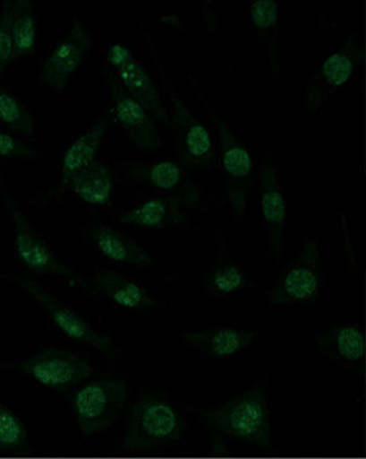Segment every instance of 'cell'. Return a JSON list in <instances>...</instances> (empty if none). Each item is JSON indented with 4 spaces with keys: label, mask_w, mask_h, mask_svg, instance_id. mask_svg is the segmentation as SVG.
<instances>
[{
    "label": "cell",
    "mask_w": 366,
    "mask_h": 459,
    "mask_svg": "<svg viewBox=\"0 0 366 459\" xmlns=\"http://www.w3.org/2000/svg\"><path fill=\"white\" fill-rule=\"evenodd\" d=\"M201 420L221 436L259 449H273L269 398L264 382H259L237 397L206 410Z\"/></svg>",
    "instance_id": "cell-1"
},
{
    "label": "cell",
    "mask_w": 366,
    "mask_h": 459,
    "mask_svg": "<svg viewBox=\"0 0 366 459\" xmlns=\"http://www.w3.org/2000/svg\"><path fill=\"white\" fill-rule=\"evenodd\" d=\"M185 420L174 402L158 393H146L131 406L123 449L155 452L183 441Z\"/></svg>",
    "instance_id": "cell-2"
},
{
    "label": "cell",
    "mask_w": 366,
    "mask_h": 459,
    "mask_svg": "<svg viewBox=\"0 0 366 459\" xmlns=\"http://www.w3.org/2000/svg\"><path fill=\"white\" fill-rule=\"evenodd\" d=\"M200 100L217 128L224 190H226L234 222L242 225L247 215L248 202L252 191V155L247 146L237 138L232 128L226 125V120L212 110L203 94H200Z\"/></svg>",
    "instance_id": "cell-3"
},
{
    "label": "cell",
    "mask_w": 366,
    "mask_h": 459,
    "mask_svg": "<svg viewBox=\"0 0 366 459\" xmlns=\"http://www.w3.org/2000/svg\"><path fill=\"white\" fill-rule=\"evenodd\" d=\"M128 400L130 387L120 377H99L79 387L71 406L81 436L92 437L114 425Z\"/></svg>",
    "instance_id": "cell-4"
},
{
    "label": "cell",
    "mask_w": 366,
    "mask_h": 459,
    "mask_svg": "<svg viewBox=\"0 0 366 459\" xmlns=\"http://www.w3.org/2000/svg\"><path fill=\"white\" fill-rule=\"evenodd\" d=\"M324 281V264L319 240L313 234L302 239L297 255L286 264L268 295L272 307L308 305L319 298Z\"/></svg>",
    "instance_id": "cell-5"
},
{
    "label": "cell",
    "mask_w": 366,
    "mask_h": 459,
    "mask_svg": "<svg viewBox=\"0 0 366 459\" xmlns=\"http://www.w3.org/2000/svg\"><path fill=\"white\" fill-rule=\"evenodd\" d=\"M0 368H13L40 386L59 393L79 386L94 374L89 358L63 347H46L23 360L0 363Z\"/></svg>",
    "instance_id": "cell-6"
},
{
    "label": "cell",
    "mask_w": 366,
    "mask_h": 459,
    "mask_svg": "<svg viewBox=\"0 0 366 459\" xmlns=\"http://www.w3.org/2000/svg\"><path fill=\"white\" fill-rule=\"evenodd\" d=\"M2 190L3 202H4L5 209L8 215L13 221V230H15V248L18 254L19 261L30 270V272L38 273V274L55 275V277L62 278L67 282L75 286L86 287L87 290L91 289L89 281L81 277V274L65 266L54 251L48 247L39 232L32 228L30 221L27 220L24 212L19 209L13 196L8 191L0 185Z\"/></svg>",
    "instance_id": "cell-7"
},
{
    "label": "cell",
    "mask_w": 366,
    "mask_h": 459,
    "mask_svg": "<svg viewBox=\"0 0 366 459\" xmlns=\"http://www.w3.org/2000/svg\"><path fill=\"white\" fill-rule=\"evenodd\" d=\"M4 280L10 281L13 285L21 287L30 297L34 298L43 310L50 316L51 321L65 337L71 341L98 350L109 358L119 357V347L115 344L111 338L95 330L81 314L76 313L70 306L63 303L62 300L54 297L47 290L43 289L39 283L35 282L31 278L21 277V275H3Z\"/></svg>",
    "instance_id": "cell-8"
},
{
    "label": "cell",
    "mask_w": 366,
    "mask_h": 459,
    "mask_svg": "<svg viewBox=\"0 0 366 459\" xmlns=\"http://www.w3.org/2000/svg\"><path fill=\"white\" fill-rule=\"evenodd\" d=\"M163 78L171 98V130L180 163L188 170L212 169L216 165V150L209 128L177 95L164 71Z\"/></svg>",
    "instance_id": "cell-9"
},
{
    "label": "cell",
    "mask_w": 366,
    "mask_h": 459,
    "mask_svg": "<svg viewBox=\"0 0 366 459\" xmlns=\"http://www.w3.org/2000/svg\"><path fill=\"white\" fill-rule=\"evenodd\" d=\"M364 57L362 40L356 35H349L341 48L329 54L312 76L305 89V113L316 115L324 108L328 98L348 83Z\"/></svg>",
    "instance_id": "cell-10"
},
{
    "label": "cell",
    "mask_w": 366,
    "mask_h": 459,
    "mask_svg": "<svg viewBox=\"0 0 366 459\" xmlns=\"http://www.w3.org/2000/svg\"><path fill=\"white\" fill-rule=\"evenodd\" d=\"M94 45L95 38L89 30L78 19L73 21L68 34L40 65V82L55 91L64 90Z\"/></svg>",
    "instance_id": "cell-11"
},
{
    "label": "cell",
    "mask_w": 366,
    "mask_h": 459,
    "mask_svg": "<svg viewBox=\"0 0 366 459\" xmlns=\"http://www.w3.org/2000/svg\"><path fill=\"white\" fill-rule=\"evenodd\" d=\"M106 82L115 117L124 128L131 142H133L141 152H160L164 146L163 136L152 115L125 91L109 67L106 70Z\"/></svg>",
    "instance_id": "cell-12"
},
{
    "label": "cell",
    "mask_w": 366,
    "mask_h": 459,
    "mask_svg": "<svg viewBox=\"0 0 366 459\" xmlns=\"http://www.w3.org/2000/svg\"><path fill=\"white\" fill-rule=\"evenodd\" d=\"M262 223L267 234L268 251L275 261L283 256L284 238L288 225V204L281 190L277 169L269 154L261 160L259 170Z\"/></svg>",
    "instance_id": "cell-13"
},
{
    "label": "cell",
    "mask_w": 366,
    "mask_h": 459,
    "mask_svg": "<svg viewBox=\"0 0 366 459\" xmlns=\"http://www.w3.org/2000/svg\"><path fill=\"white\" fill-rule=\"evenodd\" d=\"M316 349L344 370L364 374L366 341L362 325L348 322L328 327L316 338Z\"/></svg>",
    "instance_id": "cell-14"
},
{
    "label": "cell",
    "mask_w": 366,
    "mask_h": 459,
    "mask_svg": "<svg viewBox=\"0 0 366 459\" xmlns=\"http://www.w3.org/2000/svg\"><path fill=\"white\" fill-rule=\"evenodd\" d=\"M260 340V333L240 326L195 330L185 333L182 337L183 343L193 351L218 360L232 359L252 349Z\"/></svg>",
    "instance_id": "cell-15"
},
{
    "label": "cell",
    "mask_w": 366,
    "mask_h": 459,
    "mask_svg": "<svg viewBox=\"0 0 366 459\" xmlns=\"http://www.w3.org/2000/svg\"><path fill=\"white\" fill-rule=\"evenodd\" d=\"M199 201L183 193L152 198L120 215L123 225L143 229H166L180 225L185 220V209Z\"/></svg>",
    "instance_id": "cell-16"
},
{
    "label": "cell",
    "mask_w": 366,
    "mask_h": 459,
    "mask_svg": "<svg viewBox=\"0 0 366 459\" xmlns=\"http://www.w3.org/2000/svg\"><path fill=\"white\" fill-rule=\"evenodd\" d=\"M123 174L130 182L149 186L166 193H183L199 201V191L188 179L184 166L176 160L157 162H128L123 165Z\"/></svg>",
    "instance_id": "cell-17"
},
{
    "label": "cell",
    "mask_w": 366,
    "mask_h": 459,
    "mask_svg": "<svg viewBox=\"0 0 366 459\" xmlns=\"http://www.w3.org/2000/svg\"><path fill=\"white\" fill-rule=\"evenodd\" d=\"M87 237L103 256L116 264L138 269L158 270L157 262L135 239L119 230L105 225H92Z\"/></svg>",
    "instance_id": "cell-18"
},
{
    "label": "cell",
    "mask_w": 366,
    "mask_h": 459,
    "mask_svg": "<svg viewBox=\"0 0 366 459\" xmlns=\"http://www.w3.org/2000/svg\"><path fill=\"white\" fill-rule=\"evenodd\" d=\"M119 83L125 91L138 100L152 117L163 123L166 128H171V114L163 102L160 91L147 68L136 57L114 71Z\"/></svg>",
    "instance_id": "cell-19"
},
{
    "label": "cell",
    "mask_w": 366,
    "mask_h": 459,
    "mask_svg": "<svg viewBox=\"0 0 366 459\" xmlns=\"http://www.w3.org/2000/svg\"><path fill=\"white\" fill-rule=\"evenodd\" d=\"M94 286L115 305L125 310L151 313L161 307V303L146 289L115 270L103 269L95 273Z\"/></svg>",
    "instance_id": "cell-20"
},
{
    "label": "cell",
    "mask_w": 366,
    "mask_h": 459,
    "mask_svg": "<svg viewBox=\"0 0 366 459\" xmlns=\"http://www.w3.org/2000/svg\"><path fill=\"white\" fill-rule=\"evenodd\" d=\"M108 127V115H102L89 131L81 134L67 147L60 163V183L63 187H67L75 175L97 160L98 152L102 147Z\"/></svg>",
    "instance_id": "cell-21"
},
{
    "label": "cell",
    "mask_w": 366,
    "mask_h": 459,
    "mask_svg": "<svg viewBox=\"0 0 366 459\" xmlns=\"http://www.w3.org/2000/svg\"><path fill=\"white\" fill-rule=\"evenodd\" d=\"M203 286L210 297L218 299L234 297L252 286L250 275L229 255L223 240L218 242L217 258L204 273Z\"/></svg>",
    "instance_id": "cell-22"
},
{
    "label": "cell",
    "mask_w": 366,
    "mask_h": 459,
    "mask_svg": "<svg viewBox=\"0 0 366 459\" xmlns=\"http://www.w3.org/2000/svg\"><path fill=\"white\" fill-rule=\"evenodd\" d=\"M251 21L264 45L270 74L276 81L281 75L280 8L273 0H255L250 7Z\"/></svg>",
    "instance_id": "cell-23"
},
{
    "label": "cell",
    "mask_w": 366,
    "mask_h": 459,
    "mask_svg": "<svg viewBox=\"0 0 366 459\" xmlns=\"http://www.w3.org/2000/svg\"><path fill=\"white\" fill-rule=\"evenodd\" d=\"M115 186V172L105 162L97 160L89 168L75 175L67 187L84 204L106 206L114 198Z\"/></svg>",
    "instance_id": "cell-24"
},
{
    "label": "cell",
    "mask_w": 366,
    "mask_h": 459,
    "mask_svg": "<svg viewBox=\"0 0 366 459\" xmlns=\"http://www.w3.org/2000/svg\"><path fill=\"white\" fill-rule=\"evenodd\" d=\"M10 16V31L16 59L32 56L37 48L38 19L29 0L5 3Z\"/></svg>",
    "instance_id": "cell-25"
},
{
    "label": "cell",
    "mask_w": 366,
    "mask_h": 459,
    "mask_svg": "<svg viewBox=\"0 0 366 459\" xmlns=\"http://www.w3.org/2000/svg\"><path fill=\"white\" fill-rule=\"evenodd\" d=\"M0 123L24 138H34L35 122L31 111L13 92L0 86Z\"/></svg>",
    "instance_id": "cell-26"
},
{
    "label": "cell",
    "mask_w": 366,
    "mask_h": 459,
    "mask_svg": "<svg viewBox=\"0 0 366 459\" xmlns=\"http://www.w3.org/2000/svg\"><path fill=\"white\" fill-rule=\"evenodd\" d=\"M29 447V436L21 418L0 402V453L24 452Z\"/></svg>",
    "instance_id": "cell-27"
},
{
    "label": "cell",
    "mask_w": 366,
    "mask_h": 459,
    "mask_svg": "<svg viewBox=\"0 0 366 459\" xmlns=\"http://www.w3.org/2000/svg\"><path fill=\"white\" fill-rule=\"evenodd\" d=\"M35 147L11 134L0 131V160H39Z\"/></svg>",
    "instance_id": "cell-28"
},
{
    "label": "cell",
    "mask_w": 366,
    "mask_h": 459,
    "mask_svg": "<svg viewBox=\"0 0 366 459\" xmlns=\"http://www.w3.org/2000/svg\"><path fill=\"white\" fill-rule=\"evenodd\" d=\"M15 60V50H13L10 31V16H8L7 7L3 5L2 13H0V76Z\"/></svg>",
    "instance_id": "cell-29"
},
{
    "label": "cell",
    "mask_w": 366,
    "mask_h": 459,
    "mask_svg": "<svg viewBox=\"0 0 366 459\" xmlns=\"http://www.w3.org/2000/svg\"><path fill=\"white\" fill-rule=\"evenodd\" d=\"M133 57L135 56H133L132 51L125 48L124 45H120V43H114L106 50V60H108L109 68L112 71H116L117 68L127 65Z\"/></svg>",
    "instance_id": "cell-30"
}]
</instances>
